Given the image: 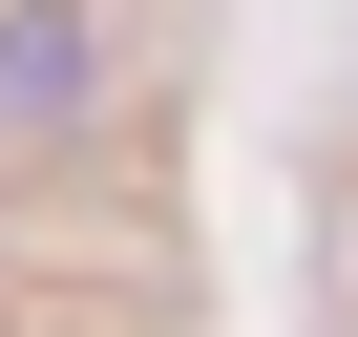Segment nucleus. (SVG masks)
I'll use <instances>...</instances> for the list:
<instances>
[{"instance_id":"nucleus-1","label":"nucleus","mask_w":358,"mask_h":337,"mask_svg":"<svg viewBox=\"0 0 358 337\" xmlns=\"http://www.w3.org/2000/svg\"><path fill=\"white\" fill-rule=\"evenodd\" d=\"M85 106V0H0V127H64Z\"/></svg>"}]
</instances>
